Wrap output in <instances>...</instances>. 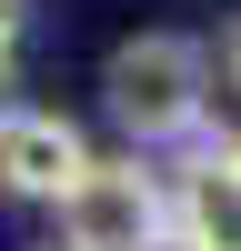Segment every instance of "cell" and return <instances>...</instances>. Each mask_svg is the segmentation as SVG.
<instances>
[{"label": "cell", "mask_w": 241, "mask_h": 251, "mask_svg": "<svg viewBox=\"0 0 241 251\" xmlns=\"http://www.w3.org/2000/svg\"><path fill=\"white\" fill-rule=\"evenodd\" d=\"M100 111H111L141 151L201 141V121H211V50H201L191 30H131V40H111V60H100Z\"/></svg>", "instance_id": "1"}, {"label": "cell", "mask_w": 241, "mask_h": 251, "mask_svg": "<svg viewBox=\"0 0 241 251\" xmlns=\"http://www.w3.org/2000/svg\"><path fill=\"white\" fill-rule=\"evenodd\" d=\"M171 241V181L151 161H91L80 191L60 201V251H161Z\"/></svg>", "instance_id": "2"}, {"label": "cell", "mask_w": 241, "mask_h": 251, "mask_svg": "<svg viewBox=\"0 0 241 251\" xmlns=\"http://www.w3.org/2000/svg\"><path fill=\"white\" fill-rule=\"evenodd\" d=\"M91 161L100 151L80 141L71 111H0V191H10V201H50V211H60Z\"/></svg>", "instance_id": "3"}, {"label": "cell", "mask_w": 241, "mask_h": 251, "mask_svg": "<svg viewBox=\"0 0 241 251\" xmlns=\"http://www.w3.org/2000/svg\"><path fill=\"white\" fill-rule=\"evenodd\" d=\"M171 251H241V141H191L171 181Z\"/></svg>", "instance_id": "4"}, {"label": "cell", "mask_w": 241, "mask_h": 251, "mask_svg": "<svg viewBox=\"0 0 241 251\" xmlns=\"http://www.w3.org/2000/svg\"><path fill=\"white\" fill-rule=\"evenodd\" d=\"M20 30H30V0H0V80H10V60H20Z\"/></svg>", "instance_id": "5"}, {"label": "cell", "mask_w": 241, "mask_h": 251, "mask_svg": "<svg viewBox=\"0 0 241 251\" xmlns=\"http://www.w3.org/2000/svg\"><path fill=\"white\" fill-rule=\"evenodd\" d=\"M221 80H231V91H241V20H231V30H221Z\"/></svg>", "instance_id": "6"}, {"label": "cell", "mask_w": 241, "mask_h": 251, "mask_svg": "<svg viewBox=\"0 0 241 251\" xmlns=\"http://www.w3.org/2000/svg\"><path fill=\"white\" fill-rule=\"evenodd\" d=\"M50 251H60V241H50Z\"/></svg>", "instance_id": "7"}]
</instances>
